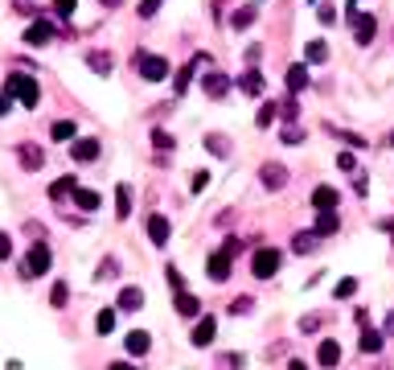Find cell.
<instances>
[{
	"label": "cell",
	"instance_id": "obj_1",
	"mask_svg": "<svg viewBox=\"0 0 394 370\" xmlns=\"http://www.w3.org/2000/svg\"><path fill=\"white\" fill-rule=\"evenodd\" d=\"M4 95H8V99H16L21 107H37V99H41L37 78H29V74H21V70H12V74L4 78Z\"/></svg>",
	"mask_w": 394,
	"mask_h": 370
},
{
	"label": "cell",
	"instance_id": "obj_2",
	"mask_svg": "<svg viewBox=\"0 0 394 370\" xmlns=\"http://www.w3.org/2000/svg\"><path fill=\"white\" fill-rule=\"evenodd\" d=\"M49 264H53L49 243H33V247H29V255H25V264H21V276H25V280H37V276H45V272H49Z\"/></svg>",
	"mask_w": 394,
	"mask_h": 370
},
{
	"label": "cell",
	"instance_id": "obj_3",
	"mask_svg": "<svg viewBox=\"0 0 394 370\" xmlns=\"http://www.w3.org/2000/svg\"><path fill=\"white\" fill-rule=\"evenodd\" d=\"M136 70H140L144 82H160V78H169V62H164L160 54H136Z\"/></svg>",
	"mask_w": 394,
	"mask_h": 370
},
{
	"label": "cell",
	"instance_id": "obj_4",
	"mask_svg": "<svg viewBox=\"0 0 394 370\" xmlns=\"http://www.w3.org/2000/svg\"><path fill=\"white\" fill-rule=\"evenodd\" d=\"M349 25H354L358 45H370V41H374V33H378V21H374L370 12H358L354 4H349Z\"/></svg>",
	"mask_w": 394,
	"mask_h": 370
},
{
	"label": "cell",
	"instance_id": "obj_5",
	"mask_svg": "<svg viewBox=\"0 0 394 370\" xmlns=\"http://www.w3.org/2000/svg\"><path fill=\"white\" fill-rule=\"evenodd\" d=\"M251 272H255L259 280H271V276L280 272V251H275V247H259L255 259H251Z\"/></svg>",
	"mask_w": 394,
	"mask_h": 370
},
{
	"label": "cell",
	"instance_id": "obj_6",
	"mask_svg": "<svg viewBox=\"0 0 394 370\" xmlns=\"http://www.w3.org/2000/svg\"><path fill=\"white\" fill-rule=\"evenodd\" d=\"M16 161H21V169L37 173V169L45 165V148H41V144H29V140H25V144L16 148Z\"/></svg>",
	"mask_w": 394,
	"mask_h": 370
},
{
	"label": "cell",
	"instance_id": "obj_7",
	"mask_svg": "<svg viewBox=\"0 0 394 370\" xmlns=\"http://www.w3.org/2000/svg\"><path fill=\"white\" fill-rule=\"evenodd\" d=\"M259 181H263V189H284V185H288V169H284L280 161H267V165L259 169Z\"/></svg>",
	"mask_w": 394,
	"mask_h": 370
},
{
	"label": "cell",
	"instance_id": "obj_8",
	"mask_svg": "<svg viewBox=\"0 0 394 370\" xmlns=\"http://www.w3.org/2000/svg\"><path fill=\"white\" fill-rule=\"evenodd\" d=\"M206 276H210L214 284L230 280V255H226V251H214V255L206 259Z\"/></svg>",
	"mask_w": 394,
	"mask_h": 370
},
{
	"label": "cell",
	"instance_id": "obj_9",
	"mask_svg": "<svg viewBox=\"0 0 394 370\" xmlns=\"http://www.w3.org/2000/svg\"><path fill=\"white\" fill-rule=\"evenodd\" d=\"M70 157H74L78 165L99 161V140H90V136H86V140H74V144H70Z\"/></svg>",
	"mask_w": 394,
	"mask_h": 370
},
{
	"label": "cell",
	"instance_id": "obj_10",
	"mask_svg": "<svg viewBox=\"0 0 394 370\" xmlns=\"http://www.w3.org/2000/svg\"><path fill=\"white\" fill-rule=\"evenodd\" d=\"M45 41H53V25L49 21H33L25 29V45H45Z\"/></svg>",
	"mask_w": 394,
	"mask_h": 370
},
{
	"label": "cell",
	"instance_id": "obj_11",
	"mask_svg": "<svg viewBox=\"0 0 394 370\" xmlns=\"http://www.w3.org/2000/svg\"><path fill=\"white\" fill-rule=\"evenodd\" d=\"M201 86H206V95H210V99H222V95L230 91V78H226L222 70H210V74L201 78Z\"/></svg>",
	"mask_w": 394,
	"mask_h": 370
},
{
	"label": "cell",
	"instance_id": "obj_12",
	"mask_svg": "<svg viewBox=\"0 0 394 370\" xmlns=\"http://www.w3.org/2000/svg\"><path fill=\"white\" fill-rule=\"evenodd\" d=\"M148 239H152V247L169 243V218L164 214H148Z\"/></svg>",
	"mask_w": 394,
	"mask_h": 370
},
{
	"label": "cell",
	"instance_id": "obj_13",
	"mask_svg": "<svg viewBox=\"0 0 394 370\" xmlns=\"http://www.w3.org/2000/svg\"><path fill=\"white\" fill-rule=\"evenodd\" d=\"M115 309L119 313H140L144 309V288H123L119 301H115Z\"/></svg>",
	"mask_w": 394,
	"mask_h": 370
},
{
	"label": "cell",
	"instance_id": "obj_14",
	"mask_svg": "<svg viewBox=\"0 0 394 370\" xmlns=\"http://www.w3.org/2000/svg\"><path fill=\"white\" fill-rule=\"evenodd\" d=\"M214 334H218V321H214V317H201V321L193 325V346L206 350V346L214 342Z\"/></svg>",
	"mask_w": 394,
	"mask_h": 370
},
{
	"label": "cell",
	"instance_id": "obj_15",
	"mask_svg": "<svg viewBox=\"0 0 394 370\" xmlns=\"http://www.w3.org/2000/svg\"><path fill=\"white\" fill-rule=\"evenodd\" d=\"M201 62H206V54H197L189 66H181V70H177V78H173V91H177V95H185V91H189V82H193V70H197Z\"/></svg>",
	"mask_w": 394,
	"mask_h": 370
},
{
	"label": "cell",
	"instance_id": "obj_16",
	"mask_svg": "<svg viewBox=\"0 0 394 370\" xmlns=\"http://www.w3.org/2000/svg\"><path fill=\"white\" fill-rule=\"evenodd\" d=\"M337 202H341V194H337L333 185H317V189H312V206H317V210H337Z\"/></svg>",
	"mask_w": 394,
	"mask_h": 370
},
{
	"label": "cell",
	"instance_id": "obj_17",
	"mask_svg": "<svg viewBox=\"0 0 394 370\" xmlns=\"http://www.w3.org/2000/svg\"><path fill=\"white\" fill-rule=\"evenodd\" d=\"M312 231H317L321 239H325V235H337V231H341V218H337V210H317V227H312Z\"/></svg>",
	"mask_w": 394,
	"mask_h": 370
},
{
	"label": "cell",
	"instance_id": "obj_18",
	"mask_svg": "<svg viewBox=\"0 0 394 370\" xmlns=\"http://www.w3.org/2000/svg\"><path fill=\"white\" fill-rule=\"evenodd\" d=\"M123 346H127V354H132V358H144V354H148V346H152V338H148L144 329H132V334L123 338Z\"/></svg>",
	"mask_w": 394,
	"mask_h": 370
},
{
	"label": "cell",
	"instance_id": "obj_19",
	"mask_svg": "<svg viewBox=\"0 0 394 370\" xmlns=\"http://www.w3.org/2000/svg\"><path fill=\"white\" fill-rule=\"evenodd\" d=\"M86 66H90V70H95L99 78H107L115 62H111V54H107V49H90V54H86Z\"/></svg>",
	"mask_w": 394,
	"mask_h": 370
},
{
	"label": "cell",
	"instance_id": "obj_20",
	"mask_svg": "<svg viewBox=\"0 0 394 370\" xmlns=\"http://www.w3.org/2000/svg\"><path fill=\"white\" fill-rule=\"evenodd\" d=\"M238 91H243V95H263V91H267V82H263V74L251 66V70L238 78Z\"/></svg>",
	"mask_w": 394,
	"mask_h": 370
},
{
	"label": "cell",
	"instance_id": "obj_21",
	"mask_svg": "<svg viewBox=\"0 0 394 370\" xmlns=\"http://www.w3.org/2000/svg\"><path fill=\"white\" fill-rule=\"evenodd\" d=\"M173 309H177L181 317H197V313H201V301H197L193 292H177V301H173Z\"/></svg>",
	"mask_w": 394,
	"mask_h": 370
},
{
	"label": "cell",
	"instance_id": "obj_22",
	"mask_svg": "<svg viewBox=\"0 0 394 370\" xmlns=\"http://www.w3.org/2000/svg\"><path fill=\"white\" fill-rule=\"evenodd\" d=\"M304 86H308V66H300V62L288 66V91L296 95V91H304Z\"/></svg>",
	"mask_w": 394,
	"mask_h": 370
},
{
	"label": "cell",
	"instance_id": "obj_23",
	"mask_svg": "<svg viewBox=\"0 0 394 370\" xmlns=\"http://www.w3.org/2000/svg\"><path fill=\"white\" fill-rule=\"evenodd\" d=\"M317 239H321L317 231H300V235L292 239V251H296V255H308V251H317Z\"/></svg>",
	"mask_w": 394,
	"mask_h": 370
},
{
	"label": "cell",
	"instance_id": "obj_24",
	"mask_svg": "<svg viewBox=\"0 0 394 370\" xmlns=\"http://www.w3.org/2000/svg\"><path fill=\"white\" fill-rule=\"evenodd\" d=\"M317 358H321V367H337V362H341V346H337V342H321Z\"/></svg>",
	"mask_w": 394,
	"mask_h": 370
},
{
	"label": "cell",
	"instance_id": "obj_25",
	"mask_svg": "<svg viewBox=\"0 0 394 370\" xmlns=\"http://www.w3.org/2000/svg\"><path fill=\"white\" fill-rule=\"evenodd\" d=\"M255 16H259V12H255V4H243V8H234L230 25H234V29H247V25H255Z\"/></svg>",
	"mask_w": 394,
	"mask_h": 370
},
{
	"label": "cell",
	"instance_id": "obj_26",
	"mask_svg": "<svg viewBox=\"0 0 394 370\" xmlns=\"http://www.w3.org/2000/svg\"><path fill=\"white\" fill-rule=\"evenodd\" d=\"M74 206H78V210H99V194H95V189H78V185H74Z\"/></svg>",
	"mask_w": 394,
	"mask_h": 370
},
{
	"label": "cell",
	"instance_id": "obj_27",
	"mask_svg": "<svg viewBox=\"0 0 394 370\" xmlns=\"http://www.w3.org/2000/svg\"><path fill=\"white\" fill-rule=\"evenodd\" d=\"M378 350H382V334L366 325V329H362V354H378Z\"/></svg>",
	"mask_w": 394,
	"mask_h": 370
},
{
	"label": "cell",
	"instance_id": "obj_28",
	"mask_svg": "<svg viewBox=\"0 0 394 370\" xmlns=\"http://www.w3.org/2000/svg\"><path fill=\"white\" fill-rule=\"evenodd\" d=\"M115 214H119V218H127V214H132V189H127V185H119V189H115Z\"/></svg>",
	"mask_w": 394,
	"mask_h": 370
},
{
	"label": "cell",
	"instance_id": "obj_29",
	"mask_svg": "<svg viewBox=\"0 0 394 370\" xmlns=\"http://www.w3.org/2000/svg\"><path fill=\"white\" fill-rule=\"evenodd\" d=\"M206 148H210L214 157H226V152H230V140L218 136V132H210V136H206Z\"/></svg>",
	"mask_w": 394,
	"mask_h": 370
},
{
	"label": "cell",
	"instance_id": "obj_30",
	"mask_svg": "<svg viewBox=\"0 0 394 370\" xmlns=\"http://www.w3.org/2000/svg\"><path fill=\"white\" fill-rule=\"evenodd\" d=\"M304 58H308V62H325V58H329V45H325V41H308V45H304Z\"/></svg>",
	"mask_w": 394,
	"mask_h": 370
},
{
	"label": "cell",
	"instance_id": "obj_31",
	"mask_svg": "<svg viewBox=\"0 0 394 370\" xmlns=\"http://www.w3.org/2000/svg\"><path fill=\"white\" fill-rule=\"evenodd\" d=\"M275 115H280V103H263V107H259V115H255V124H259V128H271V119H275Z\"/></svg>",
	"mask_w": 394,
	"mask_h": 370
},
{
	"label": "cell",
	"instance_id": "obj_32",
	"mask_svg": "<svg viewBox=\"0 0 394 370\" xmlns=\"http://www.w3.org/2000/svg\"><path fill=\"white\" fill-rule=\"evenodd\" d=\"M49 136H53V140H74V124H70V119H53Z\"/></svg>",
	"mask_w": 394,
	"mask_h": 370
},
{
	"label": "cell",
	"instance_id": "obj_33",
	"mask_svg": "<svg viewBox=\"0 0 394 370\" xmlns=\"http://www.w3.org/2000/svg\"><path fill=\"white\" fill-rule=\"evenodd\" d=\"M66 194H74V177H58V181L49 185V198H53V202L66 198Z\"/></svg>",
	"mask_w": 394,
	"mask_h": 370
},
{
	"label": "cell",
	"instance_id": "obj_34",
	"mask_svg": "<svg viewBox=\"0 0 394 370\" xmlns=\"http://www.w3.org/2000/svg\"><path fill=\"white\" fill-rule=\"evenodd\" d=\"M115 272H119V259H115V255H107V259L99 264V272H95V280H115Z\"/></svg>",
	"mask_w": 394,
	"mask_h": 370
},
{
	"label": "cell",
	"instance_id": "obj_35",
	"mask_svg": "<svg viewBox=\"0 0 394 370\" xmlns=\"http://www.w3.org/2000/svg\"><path fill=\"white\" fill-rule=\"evenodd\" d=\"M95 329H99V334H103V338H107V334H111V329H115V309H103V313H99V317H95Z\"/></svg>",
	"mask_w": 394,
	"mask_h": 370
},
{
	"label": "cell",
	"instance_id": "obj_36",
	"mask_svg": "<svg viewBox=\"0 0 394 370\" xmlns=\"http://www.w3.org/2000/svg\"><path fill=\"white\" fill-rule=\"evenodd\" d=\"M66 301H70V288L58 280V284H53V292H49V305H53V309H66Z\"/></svg>",
	"mask_w": 394,
	"mask_h": 370
},
{
	"label": "cell",
	"instance_id": "obj_37",
	"mask_svg": "<svg viewBox=\"0 0 394 370\" xmlns=\"http://www.w3.org/2000/svg\"><path fill=\"white\" fill-rule=\"evenodd\" d=\"M329 132H333L337 140H345L349 148H366V140H362V136H354V132H341V128H333V124H329Z\"/></svg>",
	"mask_w": 394,
	"mask_h": 370
},
{
	"label": "cell",
	"instance_id": "obj_38",
	"mask_svg": "<svg viewBox=\"0 0 394 370\" xmlns=\"http://www.w3.org/2000/svg\"><path fill=\"white\" fill-rule=\"evenodd\" d=\"M214 370H243V354H222L214 362Z\"/></svg>",
	"mask_w": 394,
	"mask_h": 370
},
{
	"label": "cell",
	"instance_id": "obj_39",
	"mask_svg": "<svg viewBox=\"0 0 394 370\" xmlns=\"http://www.w3.org/2000/svg\"><path fill=\"white\" fill-rule=\"evenodd\" d=\"M152 144H156V148H160V152H169V148H173V144H177V140H173V136H169V132H164V128H156V132H152Z\"/></svg>",
	"mask_w": 394,
	"mask_h": 370
},
{
	"label": "cell",
	"instance_id": "obj_40",
	"mask_svg": "<svg viewBox=\"0 0 394 370\" xmlns=\"http://www.w3.org/2000/svg\"><path fill=\"white\" fill-rule=\"evenodd\" d=\"M164 276H169V288H173V292H185V276H181L177 268H164Z\"/></svg>",
	"mask_w": 394,
	"mask_h": 370
},
{
	"label": "cell",
	"instance_id": "obj_41",
	"mask_svg": "<svg viewBox=\"0 0 394 370\" xmlns=\"http://www.w3.org/2000/svg\"><path fill=\"white\" fill-rule=\"evenodd\" d=\"M251 309H255V301H251V297H238V301L230 305V313H234V317H247Z\"/></svg>",
	"mask_w": 394,
	"mask_h": 370
},
{
	"label": "cell",
	"instance_id": "obj_42",
	"mask_svg": "<svg viewBox=\"0 0 394 370\" xmlns=\"http://www.w3.org/2000/svg\"><path fill=\"white\" fill-rule=\"evenodd\" d=\"M156 12H160V0H140V16L144 21H152Z\"/></svg>",
	"mask_w": 394,
	"mask_h": 370
},
{
	"label": "cell",
	"instance_id": "obj_43",
	"mask_svg": "<svg viewBox=\"0 0 394 370\" xmlns=\"http://www.w3.org/2000/svg\"><path fill=\"white\" fill-rule=\"evenodd\" d=\"M74 8H78V0H53V12L58 16H74Z\"/></svg>",
	"mask_w": 394,
	"mask_h": 370
},
{
	"label": "cell",
	"instance_id": "obj_44",
	"mask_svg": "<svg viewBox=\"0 0 394 370\" xmlns=\"http://www.w3.org/2000/svg\"><path fill=\"white\" fill-rule=\"evenodd\" d=\"M317 16H321V25H333V21H337V8H333V4H321Z\"/></svg>",
	"mask_w": 394,
	"mask_h": 370
},
{
	"label": "cell",
	"instance_id": "obj_45",
	"mask_svg": "<svg viewBox=\"0 0 394 370\" xmlns=\"http://www.w3.org/2000/svg\"><path fill=\"white\" fill-rule=\"evenodd\" d=\"M280 115H284V119L292 124V119L300 115V107H296V99H288V103H280Z\"/></svg>",
	"mask_w": 394,
	"mask_h": 370
},
{
	"label": "cell",
	"instance_id": "obj_46",
	"mask_svg": "<svg viewBox=\"0 0 394 370\" xmlns=\"http://www.w3.org/2000/svg\"><path fill=\"white\" fill-rule=\"evenodd\" d=\"M300 140H304V132H300L296 124H288V128H284V144H300Z\"/></svg>",
	"mask_w": 394,
	"mask_h": 370
},
{
	"label": "cell",
	"instance_id": "obj_47",
	"mask_svg": "<svg viewBox=\"0 0 394 370\" xmlns=\"http://www.w3.org/2000/svg\"><path fill=\"white\" fill-rule=\"evenodd\" d=\"M354 292H358V280H354V276L337 284V297H341V301H345V297H354Z\"/></svg>",
	"mask_w": 394,
	"mask_h": 370
},
{
	"label": "cell",
	"instance_id": "obj_48",
	"mask_svg": "<svg viewBox=\"0 0 394 370\" xmlns=\"http://www.w3.org/2000/svg\"><path fill=\"white\" fill-rule=\"evenodd\" d=\"M354 165H358V161H354V152H337V169H345V173H354Z\"/></svg>",
	"mask_w": 394,
	"mask_h": 370
},
{
	"label": "cell",
	"instance_id": "obj_49",
	"mask_svg": "<svg viewBox=\"0 0 394 370\" xmlns=\"http://www.w3.org/2000/svg\"><path fill=\"white\" fill-rule=\"evenodd\" d=\"M222 251H226V255H230V259H234V255H238V251H243V239H226V243H222Z\"/></svg>",
	"mask_w": 394,
	"mask_h": 370
},
{
	"label": "cell",
	"instance_id": "obj_50",
	"mask_svg": "<svg viewBox=\"0 0 394 370\" xmlns=\"http://www.w3.org/2000/svg\"><path fill=\"white\" fill-rule=\"evenodd\" d=\"M210 185V173H193V194H201Z\"/></svg>",
	"mask_w": 394,
	"mask_h": 370
},
{
	"label": "cell",
	"instance_id": "obj_51",
	"mask_svg": "<svg viewBox=\"0 0 394 370\" xmlns=\"http://www.w3.org/2000/svg\"><path fill=\"white\" fill-rule=\"evenodd\" d=\"M8 255H12V239L0 231V259H8Z\"/></svg>",
	"mask_w": 394,
	"mask_h": 370
},
{
	"label": "cell",
	"instance_id": "obj_52",
	"mask_svg": "<svg viewBox=\"0 0 394 370\" xmlns=\"http://www.w3.org/2000/svg\"><path fill=\"white\" fill-rule=\"evenodd\" d=\"M8 107H12V99H8V95H4V91H0V119H4V115H8Z\"/></svg>",
	"mask_w": 394,
	"mask_h": 370
},
{
	"label": "cell",
	"instance_id": "obj_53",
	"mask_svg": "<svg viewBox=\"0 0 394 370\" xmlns=\"http://www.w3.org/2000/svg\"><path fill=\"white\" fill-rule=\"evenodd\" d=\"M107 370H136V367H132V362H111Z\"/></svg>",
	"mask_w": 394,
	"mask_h": 370
},
{
	"label": "cell",
	"instance_id": "obj_54",
	"mask_svg": "<svg viewBox=\"0 0 394 370\" xmlns=\"http://www.w3.org/2000/svg\"><path fill=\"white\" fill-rule=\"evenodd\" d=\"M288 370H308V367H304L300 358H292V362H288Z\"/></svg>",
	"mask_w": 394,
	"mask_h": 370
},
{
	"label": "cell",
	"instance_id": "obj_55",
	"mask_svg": "<svg viewBox=\"0 0 394 370\" xmlns=\"http://www.w3.org/2000/svg\"><path fill=\"white\" fill-rule=\"evenodd\" d=\"M386 334H391V338H394V313H391V317H386Z\"/></svg>",
	"mask_w": 394,
	"mask_h": 370
},
{
	"label": "cell",
	"instance_id": "obj_56",
	"mask_svg": "<svg viewBox=\"0 0 394 370\" xmlns=\"http://www.w3.org/2000/svg\"><path fill=\"white\" fill-rule=\"evenodd\" d=\"M99 4H103V8H115V4H119V0H99Z\"/></svg>",
	"mask_w": 394,
	"mask_h": 370
},
{
	"label": "cell",
	"instance_id": "obj_57",
	"mask_svg": "<svg viewBox=\"0 0 394 370\" xmlns=\"http://www.w3.org/2000/svg\"><path fill=\"white\" fill-rule=\"evenodd\" d=\"M349 4H358V0H349Z\"/></svg>",
	"mask_w": 394,
	"mask_h": 370
},
{
	"label": "cell",
	"instance_id": "obj_58",
	"mask_svg": "<svg viewBox=\"0 0 394 370\" xmlns=\"http://www.w3.org/2000/svg\"><path fill=\"white\" fill-rule=\"evenodd\" d=\"M391 144H394V136H391Z\"/></svg>",
	"mask_w": 394,
	"mask_h": 370
}]
</instances>
